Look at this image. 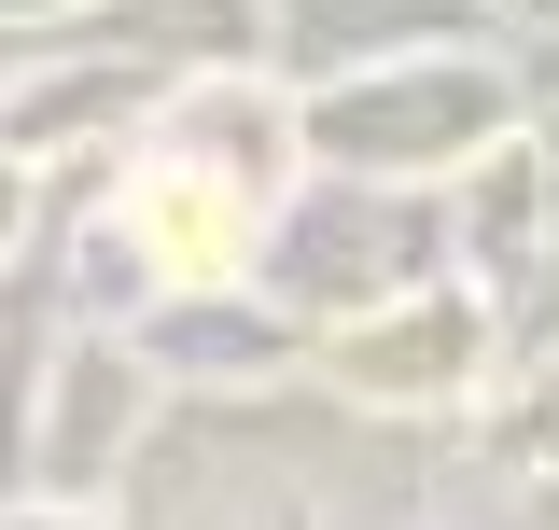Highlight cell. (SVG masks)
I'll return each mask as SVG.
<instances>
[{
  "instance_id": "cell-2",
  "label": "cell",
  "mask_w": 559,
  "mask_h": 530,
  "mask_svg": "<svg viewBox=\"0 0 559 530\" xmlns=\"http://www.w3.org/2000/svg\"><path fill=\"white\" fill-rule=\"evenodd\" d=\"M462 363V308H419V322H392V335H349V377L364 392H433Z\"/></svg>"
},
{
  "instance_id": "cell-1",
  "label": "cell",
  "mask_w": 559,
  "mask_h": 530,
  "mask_svg": "<svg viewBox=\"0 0 559 530\" xmlns=\"http://www.w3.org/2000/svg\"><path fill=\"white\" fill-rule=\"evenodd\" d=\"M140 238H154L168 265H224V252H238V196H224V182H182V168H154V182H140Z\"/></svg>"
}]
</instances>
